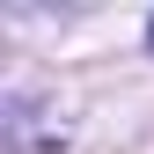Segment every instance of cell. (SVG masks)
<instances>
[{
    "label": "cell",
    "mask_w": 154,
    "mask_h": 154,
    "mask_svg": "<svg viewBox=\"0 0 154 154\" xmlns=\"http://www.w3.org/2000/svg\"><path fill=\"white\" fill-rule=\"evenodd\" d=\"M147 51H154V15H147Z\"/></svg>",
    "instance_id": "6da1fadb"
}]
</instances>
